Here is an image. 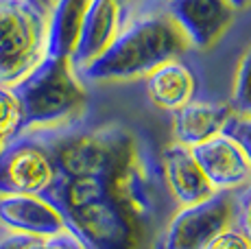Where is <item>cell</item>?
Masks as SVG:
<instances>
[{"label":"cell","mask_w":251,"mask_h":249,"mask_svg":"<svg viewBox=\"0 0 251 249\" xmlns=\"http://www.w3.org/2000/svg\"><path fill=\"white\" fill-rule=\"evenodd\" d=\"M105 173L57 177L44 197L57 205L68 229L88 249H140L142 243L109 197Z\"/></svg>","instance_id":"6da1fadb"},{"label":"cell","mask_w":251,"mask_h":249,"mask_svg":"<svg viewBox=\"0 0 251 249\" xmlns=\"http://www.w3.org/2000/svg\"><path fill=\"white\" fill-rule=\"evenodd\" d=\"M11 88L20 103V136L64 131L88 107V92L70 57L46 55Z\"/></svg>","instance_id":"7a4b0ae2"},{"label":"cell","mask_w":251,"mask_h":249,"mask_svg":"<svg viewBox=\"0 0 251 249\" xmlns=\"http://www.w3.org/2000/svg\"><path fill=\"white\" fill-rule=\"evenodd\" d=\"M188 46L186 37L166 13L144 16L120 26L118 35L92 64L79 73L90 81H127L147 76L160 64L177 59Z\"/></svg>","instance_id":"3957f363"},{"label":"cell","mask_w":251,"mask_h":249,"mask_svg":"<svg viewBox=\"0 0 251 249\" xmlns=\"http://www.w3.org/2000/svg\"><path fill=\"white\" fill-rule=\"evenodd\" d=\"M105 184L116 208L120 210L125 221L131 225L138 241L144 245L151 229L160 221L164 199L160 197L157 181L133 133L125 140L123 149L118 151L109 171L105 173Z\"/></svg>","instance_id":"277c9868"},{"label":"cell","mask_w":251,"mask_h":249,"mask_svg":"<svg viewBox=\"0 0 251 249\" xmlns=\"http://www.w3.org/2000/svg\"><path fill=\"white\" fill-rule=\"evenodd\" d=\"M48 16L26 0H0V83L16 85L46 57Z\"/></svg>","instance_id":"5b68a950"},{"label":"cell","mask_w":251,"mask_h":249,"mask_svg":"<svg viewBox=\"0 0 251 249\" xmlns=\"http://www.w3.org/2000/svg\"><path fill=\"white\" fill-rule=\"evenodd\" d=\"M55 179V162L40 133L16 136L0 151V195H46Z\"/></svg>","instance_id":"8992f818"},{"label":"cell","mask_w":251,"mask_h":249,"mask_svg":"<svg viewBox=\"0 0 251 249\" xmlns=\"http://www.w3.org/2000/svg\"><path fill=\"white\" fill-rule=\"evenodd\" d=\"M238 214L236 193H214L195 205H183L166 223L160 249H203Z\"/></svg>","instance_id":"52a82bcc"},{"label":"cell","mask_w":251,"mask_h":249,"mask_svg":"<svg viewBox=\"0 0 251 249\" xmlns=\"http://www.w3.org/2000/svg\"><path fill=\"white\" fill-rule=\"evenodd\" d=\"M190 151L214 193H238L251 186V162L227 133L221 131Z\"/></svg>","instance_id":"ba28073f"},{"label":"cell","mask_w":251,"mask_h":249,"mask_svg":"<svg viewBox=\"0 0 251 249\" xmlns=\"http://www.w3.org/2000/svg\"><path fill=\"white\" fill-rule=\"evenodd\" d=\"M166 16L181 31L188 46L205 50L229 28L234 9L225 0H168Z\"/></svg>","instance_id":"9c48e42d"},{"label":"cell","mask_w":251,"mask_h":249,"mask_svg":"<svg viewBox=\"0 0 251 249\" xmlns=\"http://www.w3.org/2000/svg\"><path fill=\"white\" fill-rule=\"evenodd\" d=\"M0 227L4 232L50 238L66 232L68 225L44 195H0Z\"/></svg>","instance_id":"30bf717a"},{"label":"cell","mask_w":251,"mask_h":249,"mask_svg":"<svg viewBox=\"0 0 251 249\" xmlns=\"http://www.w3.org/2000/svg\"><path fill=\"white\" fill-rule=\"evenodd\" d=\"M162 173L164 184L179 208L195 205L199 201H205L214 195V188L205 179L201 166L197 164L195 155L188 147L173 142L162 153Z\"/></svg>","instance_id":"8fae6325"},{"label":"cell","mask_w":251,"mask_h":249,"mask_svg":"<svg viewBox=\"0 0 251 249\" xmlns=\"http://www.w3.org/2000/svg\"><path fill=\"white\" fill-rule=\"evenodd\" d=\"M120 4L114 0H92L85 11L83 25H81L76 46L72 50V66L76 73L85 68L96 59L120 31Z\"/></svg>","instance_id":"7c38bea8"},{"label":"cell","mask_w":251,"mask_h":249,"mask_svg":"<svg viewBox=\"0 0 251 249\" xmlns=\"http://www.w3.org/2000/svg\"><path fill=\"white\" fill-rule=\"evenodd\" d=\"M234 116L229 103H205V100H190L188 105L173 112V136L179 145L192 147L219 136L227 121Z\"/></svg>","instance_id":"4fadbf2b"},{"label":"cell","mask_w":251,"mask_h":249,"mask_svg":"<svg viewBox=\"0 0 251 249\" xmlns=\"http://www.w3.org/2000/svg\"><path fill=\"white\" fill-rule=\"evenodd\" d=\"M197 81L192 70L179 59H168L147 75V92L155 107L177 112L195 99Z\"/></svg>","instance_id":"5bb4252c"},{"label":"cell","mask_w":251,"mask_h":249,"mask_svg":"<svg viewBox=\"0 0 251 249\" xmlns=\"http://www.w3.org/2000/svg\"><path fill=\"white\" fill-rule=\"evenodd\" d=\"M92 0H55L46 20V55L72 57Z\"/></svg>","instance_id":"9a60e30c"},{"label":"cell","mask_w":251,"mask_h":249,"mask_svg":"<svg viewBox=\"0 0 251 249\" xmlns=\"http://www.w3.org/2000/svg\"><path fill=\"white\" fill-rule=\"evenodd\" d=\"M229 105H231V109H234V114L251 116V46L243 52V57H240Z\"/></svg>","instance_id":"2e32d148"},{"label":"cell","mask_w":251,"mask_h":249,"mask_svg":"<svg viewBox=\"0 0 251 249\" xmlns=\"http://www.w3.org/2000/svg\"><path fill=\"white\" fill-rule=\"evenodd\" d=\"M20 103L11 85L0 83V138L13 140L20 136Z\"/></svg>","instance_id":"e0dca14e"},{"label":"cell","mask_w":251,"mask_h":249,"mask_svg":"<svg viewBox=\"0 0 251 249\" xmlns=\"http://www.w3.org/2000/svg\"><path fill=\"white\" fill-rule=\"evenodd\" d=\"M223 133H227L231 140L243 149V153L247 155V160L251 162V116H240V114H234V116L227 121Z\"/></svg>","instance_id":"ac0fdd59"},{"label":"cell","mask_w":251,"mask_h":249,"mask_svg":"<svg viewBox=\"0 0 251 249\" xmlns=\"http://www.w3.org/2000/svg\"><path fill=\"white\" fill-rule=\"evenodd\" d=\"M203 249H251L249 236L240 227H225L219 232Z\"/></svg>","instance_id":"d6986e66"},{"label":"cell","mask_w":251,"mask_h":249,"mask_svg":"<svg viewBox=\"0 0 251 249\" xmlns=\"http://www.w3.org/2000/svg\"><path fill=\"white\" fill-rule=\"evenodd\" d=\"M31 249H88V247L81 243V238L76 234L66 229V232L50 236V238H35Z\"/></svg>","instance_id":"ffe728a7"},{"label":"cell","mask_w":251,"mask_h":249,"mask_svg":"<svg viewBox=\"0 0 251 249\" xmlns=\"http://www.w3.org/2000/svg\"><path fill=\"white\" fill-rule=\"evenodd\" d=\"M37 236H26V234L4 232L0 234V249H31Z\"/></svg>","instance_id":"44dd1931"},{"label":"cell","mask_w":251,"mask_h":249,"mask_svg":"<svg viewBox=\"0 0 251 249\" xmlns=\"http://www.w3.org/2000/svg\"><path fill=\"white\" fill-rule=\"evenodd\" d=\"M236 219L240 223V229L247 234L251 241V186L247 188V193L238 199V214H236Z\"/></svg>","instance_id":"7402d4cb"},{"label":"cell","mask_w":251,"mask_h":249,"mask_svg":"<svg viewBox=\"0 0 251 249\" xmlns=\"http://www.w3.org/2000/svg\"><path fill=\"white\" fill-rule=\"evenodd\" d=\"M26 2H31L35 9H40L42 13H50V9H52V4H55V0H26Z\"/></svg>","instance_id":"603a6c76"},{"label":"cell","mask_w":251,"mask_h":249,"mask_svg":"<svg viewBox=\"0 0 251 249\" xmlns=\"http://www.w3.org/2000/svg\"><path fill=\"white\" fill-rule=\"evenodd\" d=\"M225 2H227L229 7L236 11V9H247L251 4V0H225Z\"/></svg>","instance_id":"cb8c5ba5"},{"label":"cell","mask_w":251,"mask_h":249,"mask_svg":"<svg viewBox=\"0 0 251 249\" xmlns=\"http://www.w3.org/2000/svg\"><path fill=\"white\" fill-rule=\"evenodd\" d=\"M114 2H118L120 7H125V4H129V2H133V0H114Z\"/></svg>","instance_id":"d4e9b609"},{"label":"cell","mask_w":251,"mask_h":249,"mask_svg":"<svg viewBox=\"0 0 251 249\" xmlns=\"http://www.w3.org/2000/svg\"><path fill=\"white\" fill-rule=\"evenodd\" d=\"M7 142H9V140H4V138H0V151L4 149V145H7Z\"/></svg>","instance_id":"484cf974"}]
</instances>
